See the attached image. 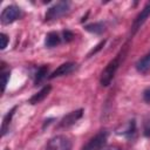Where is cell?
Returning a JSON list of instances; mask_svg holds the SVG:
<instances>
[{
	"label": "cell",
	"instance_id": "6da1fadb",
	"mask_svg": "<svg viewBox=\"0 0 150 150\" xmlns=\"http://www.w3.org/2000/svg\"><path fill=\"white\" fill-rule=\"evenodd\" d=\"M121 60H122V53L117 54L103 69V71L101 74V79H100V82L103 87H108L110 84V82L112 81V79L121 64Z\"/></svg>",
	"mask_w": 150,
	"mask_h": 150
},
{
	"label": "cell",
	"instance_id": "7a4b0ae2",
	"mask_svg": "<svg viewBox=\"0 0 150 150\" xmlns=\"http://www.w3.org/2000/svg\"><path fill=\"white\" fill-rule=\"evenodd\" d=\"M69 6H70V4L68 1H59V2L54 4L46 12V15H45L46 21L57 20L59 18L63 16L64 14H67L69 12Z\"/></svg>",
	"mask_w": 150,
	"mask_h": 150
},
{
	"label": "cell",
	"instance_id": "3957f363",
	"mask_svg": "<svg viewBox=\"0 0 150 150\" xmlns=\"http://www.w3.org/2000/svg\"><path fill=\"white\" fill-rule=\"evenodd\" d=\"M71 141L64 135H56L52 137L46 146V150H71Z\"/></svg>",
	"mask_w": 150,
	"mask_h": 150
},
{
	"label": "cell",
	"instance_id": "277c9868",
	"mask_svg": "<svg viewBox=\"0 0 150 150\" xmlns=\"http://www.w3.org/2000/svg\"><path fill=\"white\" fill-rule=\"evenodd\" d=\"M108 138V131L101 130L98 134H96L93 138H90L87 144L82 148V150H103Z\"/></svg>",
	"mask_w": 150,
	"mask_h": 150
},
{
	"label": "cell",
	"instance_id": "5b68a950",
	"mask_svg": "<svg viewBox=\"0 0 150 150\" xmlns=\"http://www.w3.org/2000/svg\"><path fill=\"white\" fill-rule=\"evenodd\" d=\"M21 15H22V12H21V9L18 6L9 5L1 13V22L4 25H9V23L14 22L15 20L20 19Z\"/></svg>",
	"mask_w": 150,
	"mask_h": 150
},
{
	"label": "cell",
	"instance_id": "8992f818",
	"mask_svg": "<svg viewBox=\"0 0 150 150\" xmlns=\"http://www.w3.org/2000/svg\"><path fill=\"white\" fill-rule=\"evenodd\" d=\"M150 16V2H148L144 7H143V9L138 13V15L136 16V19L134 20V23H132V27H131V34L134 35L141 27H142V25L146 21V19Z\"/></svg>",
	"mask_w": 150,
	"mask_h": 150
},
{
	"label": "cell",
	"instance_id": "52a82bcc",
	"mask_svg": "<svg viewBox=\"0 0 150 150\" xmlns=\"http://www.w3.org/2000/svg\"><path fill=\"white\" fill-rule=\"evenodd\" d=\"M83 115V109H79L75 111H71L69 114H67L66 116L62 117V120L59 122V128H69L70 125L75 124V122H77Z\"/></svg>",
	"mask_w": 150,
	"mask_h": 150
},
{
	"label": "cell",
	"instance_id": "ba28073f",
	"mask_svg": "<svg viewBox=\"0 0 150 150\" xmlns=\"http://www.w3.org/2000/svg\"><path fill=\"white\" fill-rule=\"evenodd\" d=\"M76 69V64L74 62H67V63H63L61 66H59L50 75H49V79H55V77H59V76H64V75H68L70 73H73L74 70Z\"/></svg>",
	"mask_w": 150,
	"mask_h": 150
},
{
	"label": "cell",
	"instance_id": "9c48e42d",
	"mask_svg": "<svg viewBox=\"0 0 150 150\" xmlns=\"http://www.w3.org/2000/svg\"><path fill=\"white\" fill-rule=\"evenodd\" d=\"M50 89H52V87H50L49 84H48V86H45L42 89H40L36 94H34V95L29 98V103H30V104H38V103H40L41 101H43V100L48 96Z\"/></svg>",
	"mask_w": 150,
	"mask_h": 150
},
{
	"label": "cell",
	"instance_id": "30bf717a",
	"mask_svg": "<svg viewBox=\"0 0 150 150\" xmlns=\"http://www.w3.org/2000/svg\"><path fill=\"white\" fill-rule=\"evenodd\" d=\"M136 69L139 73H146L150 69V52H148L136 62Z\"/></svg>",
	"mask_w": 150,
	"mask_h": 150
},
{
	"label": "cell",
	"instance_id": "8fae6325",
	"mask_svg": "<svg viewBox=\"0 0 150 150\" xmlns=\"http://www.w3.org/2000/svg\"><path fill=\"white\" fill-rule=\"evenodd\" d=\"M61 42V38L59 36V34L56 32H49L46 35L45 39V45L47 48H54L56 46H59Z\"/></svg>",
	"mask_w": 150,
	"mask_h": 150
},
{
	"label": "cell",
	"instance_id": "7c38bea8",
	"mask_svg": "<svg viewBox=\"0 0 150 150\" xmlns=\"http://www.w3.org/2000/svg\"><path fill=\"white\" fill-rule=\"evenodd\" d=\"M84 29L93 34H102L105 30V25L103 22H93V23L87 25Z\"/></svg>",
	"mask_w": 150,
	"mask_h": 150
},
{
	"label": "cell",
	"instance_id": "4fadbf2b",
	"mask_svg": "<svg viewBox=\"0 0 150 150\" xmlns=\"http://www.w3.org/2000/svg\"><path fill=\"white\" fill-rule=\"evenodd\" d=\"M15 110H16V107H14L12 110H9V111L7 112V115L4 117V120H2V125H1V135H2V136L7 132V129H8V127H9V123H11V121H12V117H13Z\"/></svg>",
	"mask_w": 150,
	"mask_h": 150
},
{
	"label": "cell",
	"instance_id": "5bb4252c",
	"mask_svg": "<svg viewBox=\"0 0 150 150\" xmlns=\"http://www.w3.org/2000/svg\"><path fill=\"white\" fill-rule=\"evenodd\" d=\"M135 132H136V122H135V120L129 121L128 124L125 125V128L122 131H118V134H121L125 137H131Z\"/></svg>",
	"mask_w": 150,
	"mask_h": 150
},
{
	"label": "cell",
	"instance_id": "9a60e30c",
	"mask_svg": "<svg viewBox=\"0 0 150 150\" xmlns=\"http://www.w3.org/2000/svg\"><path fill=\"white\" fill-rule=\"evenodd\" d=\"M48 74V67L47 66H41L38 71L35 73V80H34V83L35 84H39Z\"/></svg>",
	"mask_w": 150,
	"mask_h": 150
},
{
	"label": "cell",
	"instance_id": "2e32d148",
	"mask_svg": "<svg viewBox=\"0 0 150 150\" xmlns=\"http://www.w3.org/2000/svg\"><path fill=\"white\" fill-rule=\"evenodd\" d=\"M9 70H1V79H2V91H5V89H6V84H7V81H8V79H9Z\"/></svg>",
	"mask_w": 150,
	"mask_h": 150
},
{
	"label": "cell",
	"instance_id": "e0dca14e",
	"mask_svg": "<svg viewBox=\"0 0 150 150\" xmlns=\"http://www.w3.org/2000/svg\"><path fill=\"white\" fill-rule=\"evenodd\" d=\"M143 134L145 137H150V120H145L143 124Z\"/></svg>",
	"mask_w": 150,
	"mask_h": 150
},
{
	"label": "cell",
	"instance_id": "ac0fdd59",
	"mask_svg": "<svg viewBox=\"0 0 150 150\" xmlns=\"http://www.w3.org/2000/svg\"><path fill=\"white\" fill-rule=\"evenodd\" d=\"M0 40H1V46H0V48L1 49H5L6 47H7V45H8V36L6 35V34H4V33H1L0 34Z\"/></svg>",
	"mask_w": 150,
	"mask_h": 150
},
{
	"label": "cell",
	"instance_id": "d6986e66",
	"mask_svg": "<svg viewBox=\"0 0 150 150\" xmlns=\"http://www.w3.org/2000/svg\"><path fill=\"white\" fill-rule=\"evenodd\" d=\"M62 34H63V38H64V41H67V42H69V41H71L73 40V38H74V34L70 32V30H68V29H66V30H63L62 32Z\"/></svg>",
	"mask_w": 150,
	"mask_h": 150
},
{
	"label": "cell",
	"instance_id": "ffe728a7",
	"mask_svg": "<svg viewBox=\"0 0 150 150\" xmlns=\"http://www.w3.org/2000/svg\"><path fill=\"white\" fill-rule=\"evenodd\" d=\"M104 43H105V41H104V40H103V41H101V42H100V43H98V45H97V46H96L95 48H93V49H91V50L89 52L88 56H90V55H93V54L97 53V52H98V50H100V49H101V48H102V47L104 46Z\"/></svg>",
	"mask_w": 150,
	"mask_h": 150
},
{
	"label": "cell",
	"instance_id": "44dd1931",
	"mask_svg": "<svg viewBox=\"0 0 150 150\" xmlns=\"http://www.w3.org/2000/svg\"><path fill=\"white\" fill-rule=\"evenodd\" d=\"M143 100L146 103H150V87L144 89V91H143Z\"/></svg>",
	"mask_w": 150,
	"mask_h": 150
},
{
	"label": "cell",
	"instance_id": "7402d4cb",
	"mask_svg": "<svg viewBox=\"0 0 150 150\" xmlns=\"http://www.w3.org/2000/svg\"><path fill=\"white\" fill-rule=\"evenodd\" d=\"M103 150H121L118 146H107V148H103Z\"/></svg>",
	"mask_w": 150,
	"mask_h": 150
},
{
	"label": "cell",
	"instance_id": "603a6c76",
	"mask_svg": "<svg viewBox=\"0 0 150 150\" xmlns=\"http://www.w3.org/2000/svg\"><path fill=\"white\" fill-rule=\"evenodd\" d=\"M5 150H8V149H5Z\"/></svg>",
	"mask_w": 150,
	"mask_h": 150
}]
</instances>
